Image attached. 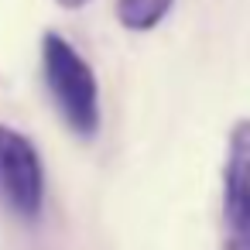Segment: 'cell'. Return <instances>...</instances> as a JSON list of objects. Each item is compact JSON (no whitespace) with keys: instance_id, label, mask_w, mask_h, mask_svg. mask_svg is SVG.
Instances as JSON below:
<instances>
[{"instance_id":"obj_1","label":"cell","mask_w":250,"mask_h":250,"mask_svg":"<svg viewBox=\"0 0 250 250\" xmlns=\"http://www.w3.org/2000/svg\"><path fill=\"white\" fill-rule=\"evenodd\" d=\"M42 72L45 86L65 120V127L76 137H96L100 130V86L89 69V62L59 35L45 31L42 35Z\"/></svg>"},{"instance_id":"obj_2","label":"cell","mask_w":250,"mask_h":250,"mask_svg":"<svg viewBox=\"0 0 250 250\" xmlns=\"http://www.w3.org/2000/svg\"><path fill=\"white\" fill-rule=\"evenodd\" d=\"M45 202V171L35 144L0 124V206L21 219H38Z\"/></svg>"},{"instance_id":"obj_3","label":"cell","mask_w":250,"mask_h":250,"mask_svg":"<svg viewBox=\"0 0 250 250\" xmlns=\"http://www.w3.org/2000/svg\"><path fill=\"white\" fill-rule=\"evenodd\" d=\"M250 216V120L229 130L226 168H223V223L233 226Z\"/></svg>"},{"instance_id":"obj_4","label":"cell","mask_w":250,"mask_h":250,"mask_svg":"<svg viewBox=\"0 0 250 250\" xmlns=\"http://www.w3.org/2000/svg\"><path fill=\"white\" fill-rule=\"evenodd\" d=\"M171 4L175 0H117V18L130 31H151L168 18Z\"/></svg>"},{"instance_id":"obj_5","label":"cell","mask_w":250,"mask_h":250,"mask_svg":"<svg viewBox=\"0 0 250 250\" xmlns=\"http://www.w3.org/2000/svg\"><path fill=\"white\" fill-rule=\"evenodd\" d=\"M223 250H250V216H243L240 223L226 226V236H223Z\"/></svg>"},{"instance_id":"obj_6","label":"cell","mask_w":250,"mask_h":250,"mask_svg":"<svg viewBox=\"0 0 250 250\" xmlns=\"http://www.w3.org/2000/svg\"><path fill=\"white\" fill-rule=\"evenodd\" d=\"M59 7H65V11H76V7H86L89 0H55Z\"/></svg>"}]
</instances>
